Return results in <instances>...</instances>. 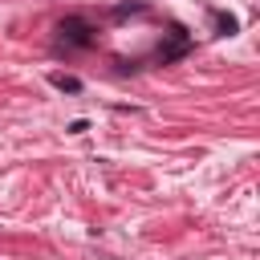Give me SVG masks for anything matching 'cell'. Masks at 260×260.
Masks as SVG:
<instances>
[{
	"label": "cell",
	"instance_id": "cell-3",
	"mask_svg": "<svg viewBox=\"0 0 260 260\" xmlns=\"http://www.w3.org/2000/svg\"><path fill=\"white\" fill-rule=\"evenodd\" d=\"M85 130H89L85 118H73V122H69V134H85Z\"/></svg>",
	"mask_w": 260,
	"mask_h": 260
},
{
	"label": "cell",
	"instance_id": "cell-1",
	"mask_svg": "<svg viewBox=\"0 0 260 260\" xmlns=\"http://www.w3.org/2000/svg\"><path fill=\"white\" fill-rule=\"evenodd\" d=\"M57 32H61V41H65V45H77V49L93 45V28H89L81 16H65V20L57 24Z\"/></svg>",
	"mask_w": 260,
	"mask_h": 260
},
{
	"label": "cell",
	"instance_id": "cell-2",
	"mask_svg": "<svg viewBox=\"0 0 260 260\" xmlns=\"http://www.w3.org/2000/svg\"><path fill=\"white\" fill-rule=\"evenodd\" d=\"M49 85L61 89V93H81V81L73 73H49Z\"/></svg>",
	"mask_w": 260,
	"mask_h": 260
}]
</instances>
